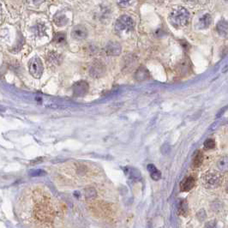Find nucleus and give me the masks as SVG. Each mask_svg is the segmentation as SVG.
I'll list each match as a JSON object with an SVG mask.
<instances>
[{
    "mask_svg": "<svg viewBox=\"0 0 228 228\" xmlns=\"http://www.w3.org/2000/svg\"><path fill=\"white\" fill-rule=\"evenodd\" d=\"M190 20V13L182 6H177L172 9L169 15V22L175 28H183L186 26Z\"/></svg>",
    "mask_w": 228,
    "mask_h": 228,
    "instance_id": "f257e3e1",
    "label": "nucleus"
},
{
    "mask_svg": "<svg viewBox=\"0 0 228 228\" xmlns=\"http://www.w3.org/2000/svg\"><path fill=\"white\" fill-rule=\"evenodd\" d=\"M203 161V153L200 152H197V154L195 155L193 158V166L195 167H198L202 165V163Z\"/></svg>",
    "mask_w": 228,
    "mask_h": 228,
    "instance_id": "6ab92c4d",
    "label": "nucleus"
},
{
    "mask_svg": "<svg viewBox=\"0 0 228 228\" xmlns=\"http://www.w3.org/2000/svg\"><path fill=\"white\" fill-rule=\"evenodd\" d=\"M221 175L216 171H209L203 176V184L208 188H216L221 183Z\"/></svg>",
    "mask_w": 228,
    "mask_h": 228,
    "instance_id": "7ed1b4c3",
    "label": "nucleus"
},
{
    "mask_svg": "<svg viewBox=\"0 0 228 228\" xmlns=\"http://www.w3.org/2000/svg\"><path fill=\"white\" fill-rule=\"evenodd\" d=\"M89 85L85 81H79L76 83L72 87L73 95L76 97H83L89 92Z\"/></svg>",
    "mask_w": 228,
    "mask_h": 228,
    "instance_id": "423d86ee",
    "label": "nucleus"
},
{
    "mask_svg": "<svg viewBox=\"0 0 228 228\" xmlns=\"http://www.w3.org/2000/svg\"><path fill=\"white\" fill-rule=\"evenodd\" d=\"M132 2H130V1H121V2H119V4L122 6H128Z\"/></svg>",
    "mask_w": 228,
    "mask_h": 228,
    "instance_id": "a878e982",
    "label": "nucleus"
},
{
    "mask_svg": "<svg viewBox=\"0 0 228 228\" xmlns=\"http://www.w3.org/2000/svg\"><path fill=\"white\" fill-rule=\"evenodd\" d=\"M88 35V31L85 27L82 25H77L74 27L71 31V37L76 41H83Z\"/></svg>",
    "mask_w": 228,
    "mask_h": 228,
    "instance_id": "0eeeda50",
    "label": "nucleus"
},
{
    "mask_svg": "<svg viewBox=\"0 0 228 228\" xmlns=\"http://www.w3.org/2000/svg\"><path fill=\"white\" fill-rule=\"evenodd\" d=\"M149 76H150V74H149V70H147L145 67H140L135 74V79L137 80L138 82H143V81L149 79Z\"/></svg>",
    "mask_w": 228,
    "mask_h": 228,
    "instance_id": "9d476101",
    "label": "nucleus"
},
{
    "mask_svg": "<svg viewBox=\"0 0 228 228\" xmlns=\"http://www.w3.org/2000/svg\"><path fill=\"white\" fill-rule=\"evenodd\" d=\"M216 29L218 34L222 37H226L228 35V22L225 20H221L218 22L216 26Z\"/></svg>",
    "mask_w": 228,
    "mask_h": 228,
    "instance_id": "f8f14e48",
    "label": "nucleus"
},
{
    "mask_svg": "<svg viewBox=\"0 0 228 228\" xmlns=\"http://www.w3.org/2000/svg\"><path fill=\"white\" fill-rule=\"evenodd\" d=\"M204 228H218V227H217V225H216L215 221L212 220V221L208 222L206 225H205V226H204Z\"/></svg>",
    "mask_w": 228,
    "mask_h": 228,
    "instance_id": "393cba45",
    "label": "nucleus"
},
{
    "mask_svg": "<svg viewBox=\"0 0 228 228\" xmlns=\"http://www.w3.org/2000/svg\"><path fill=\"white\" fill-rule=\"evenodd\" d=\"M29 175L31 177H41V176L46 175V171L44 170H41V169H38V170H32L29 172Z\"/></svg>",
    "mask_w": 228,
    "mask_h": 228,
    "instance_id": "4be33fe9",
    "label": "nucleus"
},
{
    "mask_svg": "<svg viewBox=\"0 0 228 228\" xmlns=\"http://www.w3.org/2000/svg\"><path fill=\"white\" fill-rule=\"evenodd\" d=\"M105 73H106V66L102 62L96 60L91 64L89 69V74L92 77L94 78L101 77L102 76H104Z\"/></svg>",
    "mask_w": 228,
    "mask_h": 228,
    "instance_id": "39448f33",
    "label": "nucleus"
},
{
    "mask_svg": "<svg viewBox=\"0 0 228 228\" xmlns=\"http://www.w3.org/2000/svg\"><path fill=\"white\" fill-rule=\"evenodd\" d=\"M46 24L42 22H37V23L32 28V31H33V33H34L36 36H39V37H42L43 35H46Z\"/></svg>",
    "mask_w": 228,
    "mask_h": 228,
    "instance_id": "9b49d317",
    "label": "nucleus"
},
{
    "mask_svg": "<svg viewBox=\"0 0 228 228\" xmlns=\"http://www.w3.org/2000/svg\"><path fill=\"white\" fill-rule=\"evenodd\" d=\"M215 146V142L213 139H208L204 143V148L207 149H212Z\"/></svg>",
    "mask_w": 228,
    "mask_h": 228,
    "instance_id": "b1692460",
    "label": "nucleus"
},
{
    "mask_svg": "<svg viewBox=\"0 0 228 228\" xmlns=\"http://www.w3.org/2000/svg\"><path fill=\"white\" fill-rule=\"evenodd\" d=\"M29 70L32 76L36 79L41 78L43 73V63L39 57H32L29 62Z\"/></svg>",
    "mask_w": 228,
    "mask_h": 228,
    "instance_id": "20e7f679",
    "label": "nucleus"
},
{
    "mask_svg": "<svg viewBox=\"0 0 228 228\" xmlns=\"http://www.w3.org/2000/svg\"><path fill=\"white\" fill-rule=\"evenodd\" d=\"M133 19L129 16H121L115 23V30L118 34H129L133 30Z\"/></svg>",
    "mask_w": 228,
    "mask_h": 228,
    "instance_id": "f03ea898",
    "label": "nucleus"
},
{
    "mask_svg": "<svg viewBox=\"0 0 228 228\" xmlns=\"http://www.w3.org/2000/svg\"><path fill=\"white\" fill-rule=\"evenodd\" d=\"M212 18L209 14H205L203 15L201 18L199 19V22H198V26H199L200 29H206L209 28L210 23H211Z\"/></svg>",
    "mask_w": 228,
    "mask_h": 228,
    "instance_id": "dca6fc26",
    "label": "nucleus"
},
{
    "mask_svg": "<svg viewBox=\"0 0 228 228\" xmlns=\"http://www.w3.org/2000/svg\"><path fill=\"white\" fill-rule=\"evenodd\" d=\"M148 168V171H149V173H150V176L152 177L154 180H159V179H160V177H161V173H160V171H159L158 169L155 167V166H154L153 164H149L147 166Z\"/></svg>",
    "mask_w": 228,
    "mask_h": 228,
    "instance_id": "2eb2a0df",
    "label": "nucleus"
},
{
    "mask_svg": "<svg viewBox=\"0 0 228 228\" xmlns=\"http://www.w3.org/2000/svg\"><path fill=\"white\" fill-rule=\"evenodd\" d=\"M105 51L109 56H118L121 53V46L118 42L110 41L106 46Z\"/></svg>",
    "mask_w": 228,
    "mask_h": 228,
    "instance_id": "6e6552de",
    "label": "nucleus"
},
{
    "mask_svg": "<svg viewBox=\"0 0 228 228\" xmlns=\"http://www.w3.org/2000/svg\"><path fill=\"white\" fill-rule=\"evenodd\" d=\"M85 196L88 199H93L96 196V190L94 188H89L88 190H86Z\"/></svg>",
    "mask_w": 228,
    "mask_h": 228,
    "instance_id": "aec40b11",
    "label": "nucleus"
},
{
    "mask_svg": "<svg viewBox=\"0 0 228 228\" xmlns=\"http://www.w3.org/2000/svg\"><path fill=\"white\" fill-rule=\"evenodd\" d=\"M124 171L128 177L130 178H133V179H137L140 177V172L139 171L133 167H126L124 168Z\"/></svg>",
    "mask_w": 228,
    "mask_h": 228,
    "instance_id": "f3484780",
    "label": "nucleus"
},
{
    "mask_svg": "<svg viewBox=\"0 0 228 228\" xmlns=\"http://www.w3.org/2000/svg\"><path fill=\"white\" fill-rule=\"evenodd\" d=\"M53 21L55 24L58 27H63V26L66 25L68 23V18L67 16L63 14V13L58 12L53 17Z\"/></svg>",
    "mask_w": 228,
    "mask_h": 228,
    "instance_id": "4468645a",
    "label": "nucleus"
},
{
    "mask_svg": "<svg viewBox=\"0 0 228 228\" xmlns=\"http://www.w3.org/2000/svg\"><path fill=\"white\" fill-rule=\"evenodd\" d=\"M65 34L64 33H57L55 35V41L57 43H62L65 41Z\"/></svg>",
    "mask_w": 228,
    "mask_h": 228,
    "instance_id": "5701e85b",
    "label": "nucleus"
},
{
    "mask_svg": "<svg viewBox=\"0 0 228 228\" xmlns=\"http://www.w3.org/2000/svg\"><path fill=\"white\" fill-rule=\"evenodd\" d=\"M217 167L220 171H228V157H222L217 162Z\"/></svg>",
    "mask_w": 228,
    "mask_h": 228,
    "instance_id": "a211bd4d",
    "label": "nucleus"
},
{
    "mask_svg": "<svg viewBox=\"0 0 228 228\" xmlns=\"http://www.w3.org/2000/svg\"><path fill=\"white\" fill-rule=\"evenodd\" d=\"M195 178L193 177H188L185 178L182 183H181L180 189L182 191L187 192V191H190L195 185Z\"/></svg>",
    "mask_w": 228,
    "mask_h": 228,
    "instance_id": "ddd939ff",
    "label": "nucleus"
},
{
    "mask_svg": "<svg viewBox=\"0 0 228 228\" xmlns=\"http://www.w3.org/2000/svg\"><path fill=\"white\" fill-rule=\"evenodd\" d=\"M178 211L182 215H185L187 213V203L185 201H182L178 207Z\"/></svg>",
    "mask_w": 228,
    "mask_h": 228,
    "instance_id": "412c9836",
    "label": "nucleus"
},
{
    "mask_svg": "<svg viewBox=\"0 0 228 228\" xmlns=\"http://www.w3.org/2000/svg\"><path fill=\"white\" fill-rule=\"evenodd\" d=\"M46 63L51 67H55L59 65L62 63V57L59 53L56 52H51L46 57Z\"/></svg>",
    "mask_w": 228,
    "mask_h": 228,
    "instance_id": "1a4fd4ad",
    "label": "nucleus"
}]
</instances>
